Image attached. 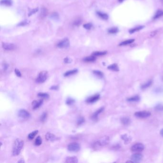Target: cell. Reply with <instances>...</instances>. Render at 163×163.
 Returning a JSON list of instances; mask_svg holds the SVG:
<instances>
[{
  "label": "cell",
  "instance_id": "obj_11",
  "mask_svg": "<svg viewBox=\"0 0 163 163\" xmlns=\"http://www.w3.org/2000/svg\"><path fill=\"white\" fill-rule=\"evenodd\" d=\"M43 103V99H40L39 100H35L32 103V106L34 110H36L39 108Z\"/></svg>",
  "mask_w": 163,
  "mask_h": 163
},
{
  "label": "cell",
  "instance_id": "obj_15",
  "mask_svg": "<svg viewBox=\"0 0 163 163\" xmlns=\"http://www.w3.org/2000/svg\"><path fill=\"white\" fill-rule=\"evenodd\" d=\"M65 162L67 163H76L78 162V159L76 157H69L66 159Z\"/></svg>",
  "mask_w": 163,
  "mask_h": 163
},
{
  "label": "cell",
  "instance_id": "obj_31",
  "mask_svg": "<svg viewBox=\"0 0 163 163\" xmlns=\"http://www.w3.org/2000/svg\"><path fill=\"white\" fill-rule=\"evenodd\" d=\"M140 97L139 96L136 95V96H133V97H130V98H129L128 99H127V100L129 101H138L140 100Z\"/></svg>",
  "mask_w": 163,
  "mask_h": 163
},
{
  "label": "cell",
  "instance_id": "obj_36",
  "mask_svg": "<svg viewBox=\"0 0 163 163\" xmlns=\"http://www.w3.org/2000/svg\"><path fill=\"white\" fill-rule=\"evenodd\" d=\"M155 109L156 111H163V105L161 104H159L155 107Z\"/></svg>",
  "mask_w": 163,
  "mask_h": 163
},
{
  "label": "cell",
  "instance_id": "obj_46",
  "mask_svg": "<svg viewBox=\"0 0 163 163\" xmlns=\"http://www.w3.org/2000/svg\"><path fill=\"white\" fill-rule=\"evenodd\" d=\"M27 24V22H26V21H24L21 23H20V25H26Z\"/></svg>",
  "mask_w": 163,
  "mask_h": 163
},
{
  "label": "cell",
  "instance_id": "obj_34",
  "mask_svg": "<svg viewBox=\"0 0 163 163\" xmlns=\"http://www.w3.org/2000/svg\"><path fill=\"white\" fill-rule=\"evenodd\" d=\"M42 143V140L41 137L40 136H38L37 137L35 140V144L37 146H39Z\"/></svg>",
  "mask_w": 163,
  "mask_h": 163
},
{
  "label": "cell",
  "instance_id": "obj_29",
  "mask_svg": "<svg viewBox=\"0 0 163 163\" xmlns=\"http://www.w3.org/2000/svg\"><path fill=\"white\" fill-rule=\"evenodd\" d=\"M66 103L68 105L71 106L75 103V100L71 98H68L66 101Z\"/></svg>",
  "mask_w": 163,
  "mask_h": 163
},
{
  "label": "cell",
  "instance_id": "obj_14",
  "mask_svg": "<svg viewBox=\"0 0 163 163\" xmlns=\"http://www.w3.org/2000/svg\"><path fill=\"white\" fill-rule=\"evenodd\" d=\"M143 158V156L140 154H135L131 157V159L133 162H140Z\"/></svg>",
  "mask_w": 163,
  "mask_h": 163
},
{
  "label": "cell",
  "instance_id": "obj_37",
  "mask_svg": "<svg viewBox=\"0 0 163 163\" xmlns=\"http://www.w3.org/2000/svg\"><path fill=\"white\" fill-rule=\"evenodd\" d=\"M83 27L86 29H88V30H89L92 27V25L91 24V23H88V24H85L83 25Z\"/></svg>",
  "mask_w": 163,
  "mask_h": 163
},
{
  "label": "cell",
  "instance_id": "obj_10",
  "mask_svg": "<svg viewBox=\"0 0 163 163\" xmlns=\"http://www.w3.org/2000/svg\"><path fill=\"white\" fill-rule=\"evenodd\" d=\"M2 46L4 50L7 51H12L15 49L16 48V46L14 44L11 43H3Z\"/></svg>",
  "mask_w": 163,
  "mask_h": 163
},
{
  "label": "cell",
  "instance_id": "obj_7",
  "mask_svg": "<svg viewBox=\"0 0 163 163\" xmlns=\"http://www.w3.org/2000/svg\"><path fill=\"white\" fill-rule=\"evenodd\" d=\"M69 40L66 38L60 41L57 44V46L60 48H67L69 46Z\"/></svg>",
  "mask_w": 163,
  "mask_h": 163
},
{
  "label": "cell",
  "instance_id": "obj_42",
  "mask_svg": "<svg viewBox=\"0 0 163 163\" xmlns=\"http://www.w3.org/2000/svg\"><path fill=\"white\" fill-rule=\"evenodd\" d=\"M59 88V87L58 86H57V85H55V86H51V87L50 88V89H52V90H58Z\"/></svg>",
  "mask_w": 163,
  "mask_h": 163
},
{
  "label": "cell",
  "instance_id": "obj_19",
  "mask_svg": "<svg viewBox=\"0 0 163 163\" xmlns=\"http://www.w3.org/2000/svg\"><path fill=\"white\" fill-rule=\"evenodd\" d=\"M97 15L99 16V17H100V18H101V19L105 20H107L108 19V15L105 13H101L100 12H97Z\"/></svg>",
  "mask_w": 163,
  "mask_h": 163
},
{
  "label": "cell",
  "instance_id": "obj_23",
  "mask_svg": "<svg viewBox=\"0 0 163 163\" xmlns=\"http://www.w3.org/2000/svg\"><path fill=\"white\" fill-rule=\"evenodd\" d=\"M107 54V52L106 51H96L92 53V55L95 56H99L105 55Z\"/></svg>",
  "mask_w": 163,
  "mask_h": 163
},
{
  "label": "cell",
  "instance_id": "obj_50",
  "mask_svg": "<svg viewBox=\"0 0 163 163\" xmlns=\"http://www.w3.org/2000/svg\"><path fill=\"white\" fill-rule=\"evenodd\" d=\"M161 2L163 3V0H161Z\"/></svg>",
  "mask_w": 163,
  "mask_h": 163
},
{
  "label": "cell",
  "instance_id": "obj_40",
  "mask_svg": "<svg viewBox=\"0 0 163 163\" xmlns=\"http://www.w3.org/2000/svg\"><path fill=\"white\" fill-rule=\"evenodd\" d=\"M64 62L66 64H69L72 62V59H70V58L69 57H66L64 59Z\"/></svg>",
  "mask_w": 163,
  "mask_h": 163
},
{
  "label": "cell",
  "instance_id": "obj_12",
  "mask_svg": "<svg viewBox=\"0 0 163 163\" xmlns=\"http://www.w3.org/2000/svg\"><path fill=\"white\" fill-rule=\"evenodd\" d=\"M45 139L49 142H54L57 140V137L54 134L50 132H47L45 135Z\"/></svg>",
  "mask_w": 163,
  "mask_h": 163
},
{
  "label": "cell",
  "instance_id": "obj_16",
  "mask_svg": "<svg viewBox=\"0 0 163 163\" xmlns=\"http://www.w3.org/2000/svg\"><path fill=\"white\" fill-rule=\"evenodd\" d=\"M78 70L77 69H73V70H70L66 72H65L64 74V77L70 76L71 75H73L74 74H76V73H78Z\"/></svg>",
  "mask_w": 163,
  "mask_h": 163
},
{
  "label": "cell",
  "instance_id": "obj_30",
  "mask_svg": "<svg viewBox=\"0 0 163 163\" xmlns=\"http://www.w3.org/2000/svg\"><path fill=\"white\" fill-rule=\"evenodd\" d=\"M134 41V39H129V40H125V41H123V42H122V43H121L120 44H119V45L120 46H124V45H128V44H132V43H133V42Z\"/></svg>",
  "mask_w": 163,
  "mask_h": 163
},
{
  "label": "cell",
  "instance_id": "obj_4",
  "mask_svg": "<svg viewBox=\"0 0 163 163\" xmlns=\"http://www.w3.org/2000/svg\"><path fill=\"white\" fill-rule=\"evenodd\" d=\"M68 149L69 151L72 152H77L81 149L80 144L76 142L71 143L68 145Z\"/></svg>",
  "mask_w": 163,
  "mask_h": 163
},
{
  "label": "cell",
  "instance_id": "obj_9",
  "mask_svg": "<svg viewBox=\"0 0 163 163\" xmlns=\"http://www.w3.org/2000/svg\"><path fill=\"white\" fill-rule=\"evenodd\" d=\"M100 98V95L95 94L87 99L86 101L88 103H93L97 101Z\"/></svg>",
  "mask_w": 163,
  "mask_h": 163
},
{
  "label": "cell",
  "instance_id": "obj_41",
  "mask_svg": "<svg viewBox=\"0 0 163 163\" xmlns=\"http://www.w3.org/2000/svg\"><path fill=\"white\" fill-rule=\"evenodd\" d=\"M155 91L156 92H157V93H161V92H163V88H161V87L157 88L155 89Z\"/></svg>",
  "mask_w": 163,
  "mask_h": 163
},
{
  "label": "cell",
  "instance_id": "obj_2",
  "mask_svg": "<svg viewBox=\"0 0 163 163\" xmlns=\"http://www.w3.org/2000/svg\"><path fill=\"white\" fill-rule=\"evenodd\" d=\"M109 141H110V139L108 136H105V137H102L99 140L93 143L92 146L93 148H95V149L99 148L100 147H101L102 146L107 145L109 143Z\"/></svg>",
  "mask_w": 163,
  "mask_h": 163
},
{
  "label": "cell",
  "instance_id": "obj_18",
  "mask_svg": "<svg viewBox=\"0 0 163 163\" xmlns=\"http://www.w3.org/2000/svg\"><path fill=\"white\" fill-rule=\"evenodd\" d=\"M96 59V56L92 55L91 56L86 57L85 58L83 59V60L87 62H92L95 61Z\"/></svg>",
  "mask_w": 163,
  "mask_h": 163
},
{
  "label": "cell",
  "instance_id": "obj_17",
  "mask_svg": "<svg viewBox=\"0 0 163 163\" xmlns=\"http://www.w3.org/2000/svg\"><path fill=\"white\" fill-rule=\"evenodd\" d=\"M108 69L114 71H119V68L117 64H113L112 65H110L108 67Z\"/></svg>",
  "mask_w": 163,
  "mask_h": 163
},
{
  "label": "cell",
  "instance_id": "obj_35",
  "mask_svg": "<svg viewBox=\"0 0 163 163\" xmlns=\"http://www.w3.org/2000/svg\"><path fill=\"white\" fill-rule=\"evenodd\" d=\"M85 122V119L83 117H80L77 120V125L78 126L81 125Z\"/></svg>",
  "mask_w": 163,
  "mask_h": 163
},
{
  "label": "cell",
  "instance_id": "obj_28",
  "mask_svg": "<svg viewBox=\"0 0 163 163\" xmlns=\"http://www.w3.org/2000/svg\"><path fill=\"white\" fill-rule=\"evenodd\" d=\"M119 32V29L117 27H112L110 28L108 30V33L111 34H116Z\"/></svg>",
  "mask_w": 163,
  "mask_h": 163
},
{
  "label": "cell",
  "instance_id": "obj_22",
  "mask_svg": "<svg viewBox=\"0 0 163 163\" xmlns=\"http://www.w3.org/2000/svg\"><path fill=\"white\" fill-rule=\"evenodd\" d=\"M38 96L43 99H48L49 97V95L47 93L40 92L38 94Z\"/></svg>",
  "mask_w": 163,
  "mask_h": 163
},
{
  "label": "cell",
  "instance_id": "obj_13",
  "mask_svg": "<svg viewBox=\"0 0 163 163\" xmlns=\"http://www.w3.org/2000/svg\"><path fill=\"white\" fill-rule=\"evenodd\" d=\"M104 110V108L102 107L100 109H98L97 111H96L95 113H93V114L91 116V119L94 121H96L98 120V116L99 115L102 113Z\"/></svg>",
  "mask_w": 163,
  "mask_h": 163
},
{
  "label": "cell",
  "instance_id": "obj_20",
  "mask_svg": "<svg viewBox=\"0 0 163 163\" xmlns=\"http://www.w3.org/2000/svg\"><path fill=\"white\" fill-rule=\"evenodd\" d=\"M144 27V26H137V27H134L133 28L130 29L129 32L130 34H133V33H134L136 32H138V31L142 30Z\"/></svg>",
  "mask_w": 163,
  "mask_h": 163
},
{
  "label": "cell",
  "instance_id": "obj_44",
  "mask_svg": "<svg viewBox=\"0 0 163 163\" xmlns=\"http://www.w3.org/2000/svg\"><path fill=\"white\" fill-rule=\"evenodd\" d=\"M38 11V9H33L30 13L29 14V15H31L32 14L34 13H36V12H37V11Z\"/></svg>",
  "mask_w": 163,
  "mask_h": 163
},
{
  "label": "cell",
  "instance_id": "obj_25",
  "mask_svg": "<svg viewBox=\"0 0 163 163\" xmlns=\"http://www.w3.org/2000/svg\"><path fill=\"white\" fill-rule=\"evenodd\" d=\"M0 3L5 6H11L13 4L12 0H1Z\"/></svg>",
  "mask_w": 163,
  "mask_h": 163
},
{
  "label": "cell",
  "instance_id": "obj_43",
  "mask_svg": "<svg viewBox=\"0 0 163 163\" xmlns=\"http://www.w3.org/2000/svg\"><path fill=\"white\" fill-rule=\"evenodd\" d=\"M8 67H9V65L8 64H3V67H2V69H3V71H6L7 70V69H8Z\"/></svg>",
  "mask_w": 163,
  "mask_h": 163
},
{
  "label": "cell",
  "instance_id": "obj_1",
  "mask_svg": "<svg viewBox=\"0 0 163 163\" xmlns=\"http://www.w3.org/2000/svg\"><path fill=\"white\" fill-rule=\"evenodd\" d=\"M24 146V142L21 139H16L13 144V156H17L19 155Z\"/></svg>",
  "mask_w": 163,
  "mask_h": 163
},
{
  "label": "cell",
  "instance_id": "obj_38",
  "mask_svg": "<svg viewBox=\"0 0 163 163\" xmlns=\"http://www.w3.org/2000/svg\"><path fill=\"white\" fill-rule=\"evenodd\" d=\"M14 72L15 74H16V75L18 77H22V74L20 72V71L19 70H18V69H15L14 70Z\"/></svg>",
  "mask_w": 163,
  "mask_h": 163
},
{
  "label": "cell",
  "instance_id": "obj_8",
  "mask_svg": "<svg viewBox=\"0 0 163 163\" xmlns=\"http://www.w3.org/2000/svg\"><path fill=\"white\" fill-rule=\"evenodd\" d=\"M134 115L140 118H145L149 117L151 115V113L147 111H140L136 112L134 113Z\"/></svg>",
  "mask_w": 163,
  "mask_h": 163
},
{
  "label": "cell",
  "instance_id": "obj_27",
  "mask_svg": "<svg viewBox=\"0 0 163 163\" xmlns=\"http://www.w3.org/2000/svg\"><path fill=\"white\" fill-rule=\"evenodd\" d=\"M47 113L46 112H44L40 117V120L41 122H44L47 120Z\"/></svg>",
  "mask_w": 163,
  "mask_h": 163
},
{
  "label": "cell",
  "instance_id": "obj_39",
  "mask_svg": "<svg viewBox=\"0 0 163 163\" xmlns=\"http://www.w3.org/2000/svg\"><path fill=\"white\" fill-rule=\"evenodd\" d=\"M82 20L81 19H78L77 20H76L75 21V22L74 23V25H75V26H79L80 25L81 23H82Z\"/></svg>",
  "mask_w": 163,
  "mask_h": 163
},
{
  "label": "cell",
  "instance_id": "obj_26",
  "mask_svg": "<svg viewBox=\"0 0 163 163\" xmlns=\"http://www.w3.org/2000/svg\"><path fill=\"white\" fill-rule=\"evenodd\" d=\"M121 122L124 125H128L130 124L131 120L129 118L123 117L121 119Z\"/></svg>",
  "mask_w": 163,
  "mask_h": 163
},
{
  "label": "cell",
  "instance_id": "obj_24",
  "mask_svg": "<svg viewBox=\"0 0 163 163\" xmlns=\"http://www.w3.org/2000/svg\"><path fill=\"white\" fill-rule=\"evenodd\" d=\"M162 16H163V10H158L156 12L155 15H154V16L153 17V19H157V18H159V17H160Z\"/></svg>",
  "mask_w": 163,
  "mask_h": 163
},
{
  "label": "cell",
  "instance_id": "obj_3",
  "mask_svg": "<svg viewBox=\"0 0 163 163\" xmlns=\"http://www.w3.org/2000/svg\"><path fill=\"white\" fill-rule=\"evenodd\" d=\"M48 77V73L46 71H41L38 75L36 82L38 83H42L45 82Z\"/></svg>",
  "mask_w": 163,
  "mask_h": 163
},
{
  "label": "cell",
  "instance_id": "obj_5",
  "mask_svg": "<svg viewBox=\"0 0 163 163\" xmlns=\"http://www.w3.org/2000/svg\"><path fill=\"white\" fill-rule=\"evenodd\" d=\"M17 115L19 118L22 119H27L30 116V113L25 109H21L19 110L18 112Z\"/></svg>",
  "mask_w": 163,
  "mask_h": 163
},
{
  "label": "cell",
  "instance_id": "obj_48",
  "mask_svg": "<svg viewBox=\"0 0 163 163\" xmlns=\"http://www.w3.org/2000/svg\"><path fill=\"white\" fill-rule=\"evenodd\" d=\"M160 134H161V136H162L163 137V129H162L161 131H160Z\"/></svg>",
  "mask_w": 163,
  "mask_h": 163
},
{
  "label": "cell",
  "instance_id": "obj_49",
  "mask_svg": "<svg viewBox=\"0 0 163 163\" xmlns=\"http://www.w3.org/2000/svg\"><path fill=\"white\" fill-rule=\"evenodd\" d=\"M119 0V2H122L123 1H124V0Z\"/></svg>",
  "mask_w": 163,
  "mask_h": 163
},
{
  "label": "cell",
  "instance_id": "obj_6",
  "mask_svg": "<svg viewBox=\"0 0 163 163\" xmlns=\"http://www.w3.org/2000/svg\"><path fill=\"white\" fill-rule=\"evenodd\" d=\"M144 149V146L142 143H136L131 147V150L134 152H139L143 151Z\"/></svg>",
  "mask_w": 163,
  "mask_h": 163
},
{
  "label": "cell",
  "instance_id": "obj_21",
  "mask_svg": "<svg viewBox=\"0 0 163 163\" xmlns=\"http://www.w3.org/2000/svg\"><path fill=\"white\" fill-rule=\"evenodd\" d=\"M38 132V131L36 130V131H34L30 133L28 135V139H29L30 140H33L35 138V137L37 135Z\"/></svg>",
  "mask_w": 163,
  "mask_h": 163
},
{
  "label": "cell",
  "instance_id": "obj_47",
  "mask_svg": "<svg viewBox=\"0 0 163 163\" xmlns=\"http://www.w3.org/2000/svg\"><path fill=\"white\" fill-rule=\"evenodd\" d=\"M18 163H25V161L24 160V159H21L20 160H19L18 162H17Z\"/></svg>",
  "mask_w": 163,
  "mask_h": 163
},
{
  "label": "cell",
  "instance_id": "obj_33",
  "mask_svg": "<svg viewBox=\"0 0 163 163\" xmlns=\"http://www.w3.org/2000/svg\"><path fill=\"white\" fill-rule=\"evenodd\" d=\"M152 81H150L149 82L145 83V84H143L142 86H141V88L142 89H146L148 88H149L151 85H152Z\"/></svg>",
  "mask_w": 163,
  "mask_h": 163
},
{
  "label": "cell",
  "instance_id": "obj_45",
  "mask_svg": "<svg viewBox=\"0 0 163 163\" xmlns=\"http://www.w3.org/2000/svg\"><path fill=\"white\" fill-rule=\"evenodd\" d=\"M58 17V14L56 13H54L53 14V15H52V17L53 18V19H57Z\"/></svg>",
  "mask_w": 163,
  "mask_h": 163
},
{
  "label": "cell",
  "instance_id": "obj_32",
  "mask_svg": "<svg viewBox=\"0 0 163 163\" xmlns=\"http://www.w3.org/2000/svg\"><path fill=\"white\" fill-rule=\"evenodd\" d=\"M93 73L94 75H95L96 76H98L99 78H102L103 77V76H104L103 73L100 70H93Z\"/></svg>",
  "mask_w": 163,
  "mask_h": 163
}]
</instances>
